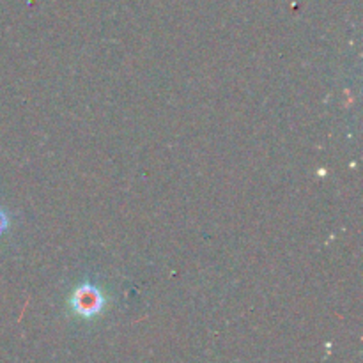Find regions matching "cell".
<instances>
[{"label":"cell","mask_w":363,"mask_h":363,"mask_svg":"<svg viewBox=\"0 0 363 363\" xmlns=\"http://www.w3.org/2000/svg\"><path fill=\"white\" fill-rule=\"evenodd\" d=\"M7 225H9V220H7V215L2 211V209H0V236H2V234L6 233Z\"/></svg>","instance_id":"obj_2"},{"label":"cell","mask_w":363,"mask_h":363,"mask_svg":"<svg viewBox=\"0 0 363 363\" xmlns=\"http://www.w3.org/2000/svg\"><path fill=\"white\" fill-rule=\"evenodd\" d=\"M73 307L80 315H94L103 307V296L92 286H82L73 296Z\"/></svg>","instance_id":"obj_1"}]
</instances>
